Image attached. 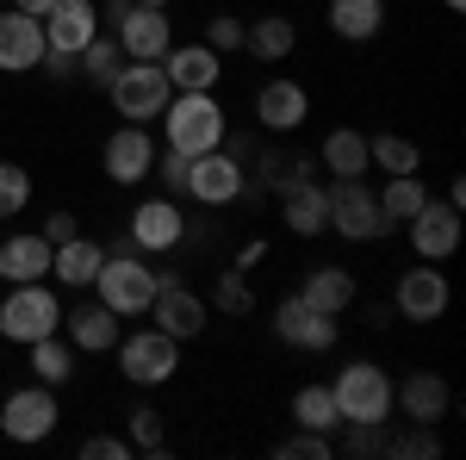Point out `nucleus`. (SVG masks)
<instances>
[{"mask_svg":"<svg viewBox=\"0 0 466 460\" xmlns=\"http://www.w3.org/2000/svg\"><path fill=\"white\" fill-rule=\"evenodd\" d=\"M187 193H193L199 206H230V199L243 193V169H237L224 149H206V156L187 162Z\"/></svg>","mask_w":466,"mask_h":460,"instance_id":"obj_12","label":"nucleus"},{"mask_svg":"<svg viewBox=\"0 0 466 460\" xmlns=\"http://www.w3.org/2000/svg\"><path fill=\"white\" fill-rule=\"evenodd\" d=\"M280 218H287V230H299V237L329 230V199H323V187H318V180L287 187V193H280Z\"/></svg>","mask_w":466,"mask_h":460,"instance_id":"obj_23","label":"nucleus"},{"mask_svg":"<svg viewBox=\"0 0 466 460\" xmlns=\"http://www.w3.org/2000/svg\"><path fill=\"white\" fill-rule=\"evenodd\" d=\"M112 107H118V118H131V125H144V118H162V107H168V69L162 63H137V56H125V69L106 81Z\"/></svg>","mask_w":466,"mask_h":460,"instance_id":"obj_5","label":"nucleus"},{"mask_svg":"<svg viewBox=\"0 0 466 460\" xmlns=\"http://www.w3.org/2000/svg\"><path fill=\"white\" fill-rule=\"evenodd\" d=\"M56 323H63V305H56V292L44 281H25L0 299V336L19 342V349L37 342V336H56Z\"/></svg>","mask_w":466,"mask_h":460,"instance_id":"obj_4","label":"nucleus"},{"mask_svg":"<svg viewBox=\"0 0 466 460\" xmlns=\"http://www.w3.org/2000/svg\"><path fill=\"white\" fill-rule=\"evenodd\" d=\"M149 312H156V330H168L175 342H187V336H199V330H206V299H199V292H187L180 281L156 286Z\"/></svg>","mask_w":466,"mask_h":460,"instance_id":"obj_14","label":"nucleus"},{"mask_svg":"<svg viewBox=\"0 0 466 460\" xmlns=\"http://www.w3.org/2000/svg\"><path fill=\"white\" fill-rule=\"evenodd\" d=\"M156 169V143H149L144 125H125V131H112L106 138V175L118 187H131V180H144Z\"/></svg>","mask_w":466,"mask_h":460,"instance_id":"obj_17","label":"nucleus"},{"mask_svg":"<svg viewBox=\"0 0 466 460\" xmlns=\"http://www.w3.org/2000/svg\"><path fill=\"white\" fill-rule=\"evenodd\" d=\"M112 349H118V367H125L131 386H162L180 367V342L168 330H137L131 342H112Z\"/></svg>","mask_w":466,"mask_h":460,"instance_id":"obj_8","label":"nucleus"},{"mask_svg":"<svg viewBox=\"0 0 466 460\" xmlns=\"http://www.w3.org/2000/svg\"><path fill=\"white\" fill-rule=\"evenodd\" d=\"M323 199H329V230L349 237V243H373V237L392 230L386 212H380V193H367L360 180H336V187H323Z\"/></svg>","mask_w":466,"mask_h":460,"instance_id":"obj_7","label":"nucleus"},{"mask_svg":"<svg viewBox=\"0 0 466 460\" xmlns=\"http://www.w3.org/2000/svg\"><path fill=\"white\" fill-rule=\"evenodd\" d=\"M44 19H32V13H0V69L6 75H25V69H37L44 63Z\"/></svg>","mask_w":466,"mask_h":460,"instance_id":"obj_13","label":"nucleus"},{"mask_svg":"<svg viewBox=\"0 0 466 460\" xmlns=\"http://www.w3.org/2000/svg\"><path fill=\"white\" fill-rule=\"evenodd\" d=\"M94 37H100V6L94 0H56L44 13V44L63 50V56H81Z\"/></svg>","mask_w":466,"mask_h":460,"instance_id":"obj_10","label":"nucleus"},{"mask_svg":"<svg viewBox=\"0 0 466 460\" xmlns=\"http://www.w3.org/2000/svg\"><path fill=\"white\" fill-rule=\"evenodd\" d=\"M392 455H435V435H430V429H417V435L392 442Z\"/></svg>","mask_w":466,"mask_h":460,"instance_id":"obj_42","label":"nucleus"},{"mask_svg":"<svg viewBox=\"0 0 466 460\" xmlns=\"http://www.w3.org/2000/svg\"><path fill=\"white\" fill-rule=\"evenodd\" d=\"M94 286H100V305H106V312H118V318H144L149 299H156V286H162V274L149 268L137 249H106Z\"/></svg>","mask_w":466,"mask_h":460,"instance_id":"obj_1","label":"nucleus"},{"mask_svg":"<svg viewBox=\"0 0 466 460\" xmlns=\"http://www.w3.org/2000/svg\"><path fill=\"white\" fill-rule=\"evenodd\" d=\"M299 299L323 312V318H342L349 305H355V274L349 268H311V281L299 286Z\"/></svg>","mask_w":466,"mask_h":460,"instance_id":"obj_25","label":"nucleus"},{"mask_svg":"<svg viewBox=\"0 0 466 460\" xmlns=\"http://www.w3.org/2000/svg\"><path fill=\"white\" fill-rule=\"evenodd\" d=\"M13 6H19V13H32V19H44V13H50L56 0H13Z\"/></svg>","mask_w":466,"mask_h":460,"instance_id":"obj_44","label":"nucleus"},{"mask_svg":"<svg viewBox=\"0 0 466 460\" xmlns=\"http://www.w3.org/2000/svg\"><path fill=\"white\" fill-rule=\"evenodd\" d=\"M417 143L410 138H392V131H380V138H367V169H386V175H417Z\"/></svg>","mask_w":466,"mask_h":460,"instance_id":"obj_29","label":"nucleus"},{"mask_svg":"<svg viewBox=\"0 0 466 460\" xmlns=\"http://www.w3.org/2000/svg\"><path fill=\"white\" fill-rule=\"evenodd\" d=\"M162 131H168V149H180V156L224 149V107H218L212 94H168Z\"/></svg>","mask_w":466,"mask_h":460,"instance_id":"obj_3","label":"nucleus"},{"mask_svg":"<svg viewBox=\"0 0 466 460\" xmlns=\"http://www.w3.org/2000/svg\"><path fill=\"white\" fill-rule=\"evenodd\" d=\"M243 32H249V26H243L237 13H218L212 26H206V44H212L218 56H224V50H243Z\"/></svg>","mask_w":466,"mask_h":460,"instance_id":"obj_37","label":"nucleus"},{"mask_svg":"<svg viewBox=\"0 0 466 460\" xmlns=\"http://www.w3.org/2000/svg\"><path fill=\"white\" fill-rule=\"evenodd\" d=\"M44 237H50V243H69V237H81V224H75V212H50V224H44Z\"/></svg>","mask_w":466,"mask_h":460,"instance_id":"obj_41","label":"nucleus"},{"mask_svg":"<svg viewBox=\"0 0 466 460\" xmlns=\"http://www.w3.org/2000/svg\"><path fill=\"white\" fill-rule=\"evenodd\" d=\"M75 69L87 75V81H94V87H106L112 75L125 69V50H118V37H94V44H87V50H81V56H75Z\"/></svg>","mask_w":466,"mask_h":460,"instance_id":"obj_34","label":"nucleus"},{"mask_svg":"<svg viewBox=\"0 0 466 460\" xmlns=\"http://www.w3.org/2000/svg\"><path fill=\"white\" fill-rule=\"evenodd\" d=\"M280 460H329V435L299 429V435H287V442H280Z\"/></svg>","mask_w":466,"mask_h":460,"instance_id":"obj_36","label":"nucleus"},{"mask_svg":"<svg viewBox=\"0 0 466 460\" xmlns=\"http://www.w3.org/2000/svg\"><path fill=\"white\" fill-rule=\"evenodd\" d=\"M292 424H299V429H318V435H329V429L342 424L329 386H299V398H292Z\"/></svg>","mask_w":466,"mask_h":460,"instance_id":"obj_31","label":"nucleus"},{"mask_svg":"<svg viewBox=\"0 0 466 460\" xmlns=\"http://www.w3.org/2000/svg\"><path fill=\"white\" fill-rule=\"evenodd\" d=\"M243 44H249L261 63H280V56H292L299 32H292V19H255L249 32H243Z\"/></svg>","mask_w":466,"mask_h":460,"instance_id":"obj_30","label":"nucleus"},{"mask_svg":"<svg viewBox=\"0 0 466 460\" xmlns=\"http://www.w3.org/2000/svg\"><path fill=\"white\" fill-rule=\"evenodd\" d=\"M100 19L118 26V50L125 56H137V63H162V50L175 44V26H168V13L162 6H131V0H112Z\"/></svg>","mask_w":466,"mask_h":460,"instance_id":"obj_6","label":"nucleus"},{"mask_svg":"<svg viewBox=\"0 0 466 460\" xmlns=\"http://www.w3.org/2000/svg\"><path fill=\"white\" fill-rule=\"evenodd\" d=\"M423 187H417V175H392L386 180V193H380V212H386V224H404V218L423 212Z\"/></svg>","mask_w":466,"mask_h":460,"instance_id":"obj_33","label":"nucleus"},{"mask_svg":"<svg viewBox=\"0 0 466 460\" xmlns=\"http://www.w3.org/2000/svg\"><path fill=\"white\" fill-rule=\"evenodd\" d=\"M32 349V367L44 386H56V380H69L75 373V342H56V336H37V342H25Z\"/></svg>","mask_w":466,"mask_h":460,"instance_id":"obj_32","label":"nucleus"},{"mask_svg":"<svg viewBox=\"0 0 466 460\" xmlns=\"http://www.w3.org/2000/svg\"><path fill=\"white\" fill-rule=\"evenodd\" d=\"M63 323H69V342L87 354H100L118 342V312H106L100 299H87V305H75V312H63Z\"/></svg>","mask_w":466,"mask_h":460,"instance_id":"obj_24","label":"nucleus"},{"mask_svg":"<svg viewBox=\"0 0 466 460\" xmlns=\"http://www.w3.org/2000/svg\"><path fill=\"white\" fill-rule=\"evenodd\" d=\"M336 417L342 424H360V429H386L392 424V380L373 367V361H349L342 373H336Z\"/></svg>","mask_w":466,"mask_h":460,"instance_id":"obj_2","label":"nucleus"},{"mask_svg":"<svg viewBox=\"0 0 466 460\" xmlns=\"http://www.w3.org/2000/svg\"><path fill=\"white\" fill-rule=\"evenodd\" d=\"M386 26V0H329V32L360 44V37H380Z\"/></svg>","mask_w":466,"mask_h":460,"instance_id":"obj_27","label":"nucleus"},{"mask_svg":"<svg viewBox=\"0 0 466 460\" xmlns=\"http://www.w3.org/2000/svg\"><path fill=\"white\" fill-rule=\"evenodd\" d=\"M131 429H137V448H162V411H131Z\"/></svg>","mask_w":466,"mask_h":460,"instance_id":"obj_40","label":"nucleus"},{"mask_svg":"<svg viewBox=\"0 0 466 460\" xmlns=\"http://www.w3.org/2000/svg\"><path fill=\"white\" fill-rule=\"evenodd\" d=\"M162 69H168V87H175V94H212L218 87V50L212 44H168V50H162Z\"/></svg>","mask_w":466,"mask_h":460,"instance_id":"obj_15","label":"nucleus"},{"mask_svg":"<svg viewBox=\"0 0 466 460\" xmlns=\"http://www.w3.org/2000/svg\"><path fill=\"white\" fill-rule=\"evenodd\" d=\"M81 460H131V442H118V435H87V442H81Z\"/></svg>","mask_w":466,"mask_h":460,"instance_id":"obj_39","label":"nucleus"},{"mask_svg":"<svg viewBox=\"0 0 466 460\" xmlns=\"http://www.w3.org/2000/svg\"><path fill=\"white\" fill-rule=\"evenodd\" d=\"M274 336L292 342V349H329V342H336V318L311 312V305L292 292V299H280V312H274Z\"/></svg>","mask_w":466,"mask_h":460,"instance_id":"obj_16","label":"nucleus"},{"mask_svg":"<svg viewBox=\"0 0 466 460\" xmlns=\"http://www.w3.org/2000/svg\"><path fill=\"white\" fill-rule=\"evenodd\" d=\"M323 169L336 180H360L367 175V138L360 131H329L323 138Z\"/></svg>","mask_w":466,"mask_h":460,"instance_id":"obj_28","label":"nucleus"},{"mask_svg":"<svg viewBox=\"0 0 466 460\" xmlns=\"http://www.w3.org/2000/svg\"><path fill=\"white\" fill-rule=\"evenodd\" d=\"M100 261H106V249L94 243V237H69V243H56V255H50V274L81 292V286H94Z\"/></svg>","mask_w":466,"mask_h":460,"instance_id":"obj_26","label":"nucleus"},{"mask_svg":"<svg viewBox=\"0 0 466 460\" xmlns=\"http://www.w3.org/2000/svg\"><path fill=\"white\" fill-rule=\"evenodd\" d=\"M398 312L410 323H435L448 312V281H441L435 268H410V274L398 281Z\"/></svg>","mask_w":466,"mask_h":460,"instance_id":"obj_20","label":"nucleus"},{"mask_svg":"<svg viewBox=\"0 0 466 460\" xmlns=\"http://www.w3.org/2000/svg\"><path fill=\"white\" fill-rule=\"evenodd\" d=\"M56 417H63V411H56V392L37 380V386H19L0 404V435H13V442H44V435L56 429Z\"/></svg>","mask_w":466,"mask_h":460,"instance_id":"obj_9","label":"nucleus"},{"mask_svg":"<svg viewBox=\"0 0 466 460\" xmlns=\"http://www.w3.org/2000/svg\"><path fill=\"white\" fill-rule=\"evenodd\" d=\"M392 404H404V417H410L417 429H435L441 417H448L454 392H448V380H435V373H410V380L392 392Z\"/></svg>","mask_w":466,"mask_h":460,"instance_id":"obj_18","label":"nucleus"},{"mask_svg":"<svg viewBox=\"0 0 466 460\" xmlns=\"http://www.w3.org/2000/svg\"><path fill=\"white\" fill-rule=\"evenodd\" d=\"M32 206V175L19 162H0V218H19Z\"/></svg>","mask_w":466,"mask_h":460,"instance_id":"obj_35","label":"nucleus"},{"mask_svg":"<svg viewBox=\"0 0 466 460\" xmlns=\"http://www.w3.org/2000/svg\"><path fill=\"white\" fill-rule=\"evenodd\" d=\"M187 162H193V156L168 149V156H156V169H149V175H162V180H168V193H187Z\"/></svg>","mask_w":466,"mask_h":460,"instance_id":"obj_38","label":"nucleus"},{"mask_svg":"<svg viewBox=\"0 0 466 460\" xmlns=\"http://www.w3.org/2000/svg\"><path fill=\"white\" fill-rule=\"evenodd\" d=\"M404 224H410V249L423 261H441L461 249V206H448V199H423V212L404 218Z\"/></svg>","mask_w":466,"mask_h":460,"instance_id":"obj_11","label":"nucleus"},{"mask_svg":"<svg viewBox=\"0 0 466 460\" xmlns=\"http://www.w3.org/2000/svg\"><path fill=\"white\" fill-rule=\"evenodd\" d=\"M224 305H249V286H243V281H230V274H224Z\"/></svg>","mask_w":466,"mask_h":460,"instance_id":"obj_43","label":"nucleus"},{"mask_svg":"<svg viewBox=\"0 0 466 460\" xmlns=\"http://www.w3.org/2000/svg\"><path fill=\"white\" fill-rule=\"evenodd\" d=\"M131 243L149 249V255L175 249L180 243V206L175 199H144V206L131 212Z\"/></svg>","mask_w":466,"mask_h":460,"instance_id":"obj_21","label":"nucleus"},{"mask_svg":"<svg viewBox=\"0 0 466 460\" xmlns=\"http://www.w3.org/2000/svg\"><path fill=\"white\" fill-rule=\"evenodd\" d=\"M50 255H56V243H50L44 230H32V237H6V243H0V274H6L13 286L50 281Z\"/></svg>","mask_w":466,"mask_h":460,"instance_id":"obj_19","label":"nucleus"},{"mask_svg":"<svg viewBox=\"0 0 466 460\" xmlns=\"http://www.w3.org/2000/svg\"><path fill=\"white\" fill-rule=\"evenodd\" d=\"M131 6H168V0H131Z\"/></svg>","mask_w":466,"mask_h":460,"instance_id":"obj_46","label":"nucleus"},{"mask_svg":"<svg viewBox=\"0 0 466 460\" xmlns=\"http://www.w3.org/2000/svg\"><path fill=\"white\" fill-rule=\"evenodd\" d=\"M305 112H311V100H305L299 81H268V87L255 94V118H261L268 131H299Z\"/></svg>","mask_w":466,"mask_h":460,"instance_id":"obj_22","label":"nucleus"},{"mask_svg":"<svg viewBox=\"0 0 466 460\" xmlns=\"http://www.w3.org/2000/svg\"><path fill=\"white\" fill-rule=\"evenodd\" d=\"M441 6H448V13H461V6H466V0H441Z\"/></svg>","mask_w":466,"mask_h":460,"instance_id":"obj_45","label":"nucleus"}]
</instances>
